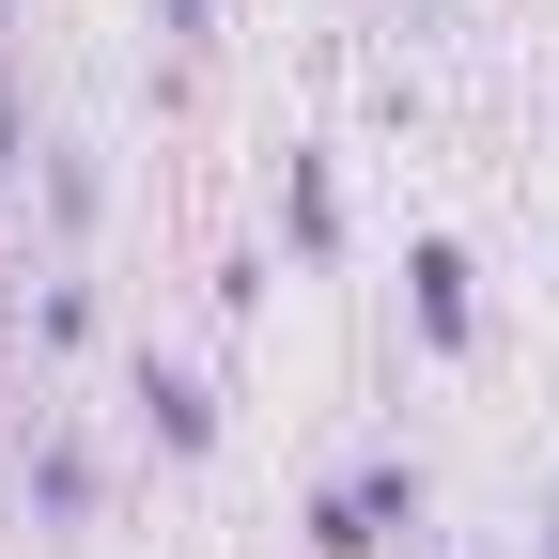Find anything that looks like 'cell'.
<instances>
[{"mask_svg": "<svg viewBox=\"0 0 559 559\" xmlns=\"http://www.w3.org/2000/svg\"><path fill=\"white\" fill-rule=\"evenodd\" d=\"M156 32H171V47H202V32H218V0H156Z\"/></svg>", "mask_w": 559, "mask_h": 559, "instance_id": "7", "label": "cell"}, {"mask_svg": "<svg viewBox=\"0 0 559 559\" xmlns=\"http://www.w3.org/2000/svg\"><path fill=\"white\" fill-rule=\"evenodd\" d=\"M404 311H419V342H436V358H466V342H481V280H466L451 234H419V249H404Z\"/></svg>", "mask_w": 559, "mask_h": 559, "instance_id": "2", "label": "cell"}, {"mask_svg": "<svg viewBox=\"0 0 559 559\" xmlns=\"http://www.w3.org/2000/svg\"><path fill=\"white\" fill-rule=\"evenodd\" d=\"M16 481H32V528H94V451H79V436H32Z\"/></svg>", "mask_w": 559, "mask_h": 559, "instance_id": "4", "label": "cell"}, {"mask_svg": "<svg viewBox=\"0 0 559 559\" xmlns=\"http://www.w3.org/2000/svg\"><path fill=\"white\" fill-rule=\"evenodd\" d=\"M140 419H156V451H171V466H202V451H218V389H202V373H171V358H140Z\"/></svg>", "mask_w": 559, "mask_h": 559, "instance_id": "3", "label": "cell"}, {"mask_svg": "<svg viewBox=\"0 0 559 559\" xmlns=\"http://www.w3.org/2000/svg\"><path fill=\"white\" fill-rule=\"evenodd\" d=\"M544 559H559V513H544Z\"/></svg>", "mask_w": 559, "mask_h": 559, "instance_id": "8", "label": "cell"}, {"mask_svg": "<svg viewBox=\"0 0 559 559\" xmlns=\"http://www.w3.org/2000/svg\"><path fill=\"white\" fill-rule=\"evenodd\" d=\"M419 513H436V481H419L404 451H358L311 498V559H373V544H419Z\"/></svg>", "mask_w": 559, "mask_h": 559, "instance_id": "1", "label": "cell"}, {"mask_svg": "<svg viewBox=\"0 0 559 559\" xmlns=\"http://www.w3.org/2000/svg\"><path fill=\"white\" fill-rule=\"evenodd\" d=\"M32 342H47V358H79V342H94V280H47V296H32Z\"/></svg>", "mask_w": 559, "mask_h": 559, "instance_id": "6", "label": "cell"}, {"mask_svg": "<svg viewBox=\"0 0 559 559\" xmlns=\"http://www.w3.org/2000/svg\"><path fill=\"white\" fill-rule=\"evenodd\" d=\"M280 218H296V249H311V264L342 249V187H326V156H280Z\"/></svg>", "mask_w": 559, "mask_h": 559, "instance_id": "5", "label": "cell"}]
</instances>
